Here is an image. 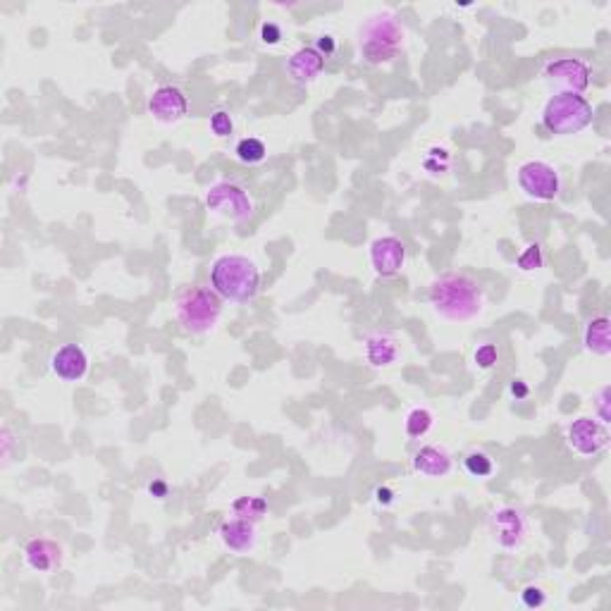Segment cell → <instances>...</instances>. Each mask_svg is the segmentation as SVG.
<instances>
[{
	"label": "cell",
	"instance_id": "6da1fadb",
	"mask_svg": "<svg viewBox=\"0 0 611 611\" xmlns=\"http://www.w3.org/2000/svg\"><path fill=\"white\" fill-rule=\"evenodd\" d=\"M430 304H433L435 314H440L442 318L466 322L483 314L485 294L480 284L470 280L468 275L449 273L430 284Z\"/></svg>",
	"mask_w": 611,
	"mask_h": 611
},
{
	"label": "cell",
	"instance_id": "7a4b0ae2",
	"mask_svg": "<svg viewBox=\"0 0 611 611\" xmlns=\"http://www.w3.org/2000/svg\"><path fill=\"white\" fill-rule=\"evenodd\" d=\"M210 282L223 298H230L234 304H248L258 294L261 273L247 256H223L213 263Z\"/></svg>",
	"mask_w": 611,
	"mask_h": 611
},
{
	"label": "cell",
	"instance_id": "3957f363",
	"mask_svg": "<svg viewBox=\"0 0 611 611\" xmlns=\"http://www.w3.org/2000/svg\"><path fill=\"white\" fill-rule=\"evenodd\" d=\"M403 45V27L392 12L371 17L361 27V58L371 65H385L399 55Z\"/></svg>",
	"mask_w": 611,
	"mask_h": 611
},
{
	"label": "cell",
	"instance_id": "277c9868",
	"mask_svg": "<svg viewBox=\"0 0 611 611\" xmlns=\"http://www.w3.org/2000/svg\"><path fill=\"white\" fill-rule=\"evenodd\" d=\"M220 314H223V297L208 287L184 291L175 301V318L191 335H203L216 328Z\"/></svg>",
	"mask_w": 611,
	"mask_h": 611
},
{
	"label": "cell",
	"instance_id": "5b68a950",
	"mask_svg": "<svg viewBox=\"0 0 611 611\" xmlns=\"http://www.w3.org/2000/svg\"><path fill=\"white\" fill-rule=\"evenodd\" d=\"M542 122L554 134H578L592 122V105L578 94H557L544 105Z\"/></svg>",
	"mask_w": 611,
	"mask_h": 611
},
{
	"label": "cell",
	"instance_id": "8992f818",
	"mask_svg": "<svg viewBox=\"0 0 611 611\" xmlns=\"http://www.w3.org/2000/svg\"><path fill=\"white\" fill-rule=\"evenodd\" d=\"M208 208L220 217H227L232 223H247L254 216V201L251 196L232 182H220L210 189L206 196Z\"/></svg>",
	"mask_w": 611,
	"mask_h": 611
},
{
	"label": "cell",
	"instance_id": "52a82bcc",
	"mask_svg": "<svg viewBox=\"0 0 611 611\" xmlns=\"http://www.w3.org/2000/svg\"><path fill=\"white\" fill-rule=\"evenodd\" d=\"M518 184L525 191V196L535 199V201H554L561 189L559 172L542 160H530V163L521 165Z\"/></svg>",
	"mask_w": 611,
	"mask_h": 611
},
{
	"label": "cell",
	"instance_id": "ba28073f",
	"mask_svg": "<svg viewBox=\"0 0 611 611\" xmlns=\"http://www.w3.org/2000/svg\"><path fill=\"white\" fill-rule=\"evenodd\" d=\"M590 68L578 58H561L547 62L544 68V82L559 89V94H578L590 86Z\"/></svg>",
	"mask_w": 611,
	"mask_h": 611
},
{
	"label": "cell",
	"instance_id": "9c48e42d",
	"mask_svg": "<svg viewBox=\"0 0 611 611\" xmlns=\"http://www.w3.org/2000/svg\"><path fill=\"white\" fill-rule=\"evenodd\" d=\"M568 444L581 456H597L609 444V430L602 420L582 416L568 425Z\"/></svg>",
	"mask_w": 611,
	"mask_h": 611
},
{
	"label": "cell",
	"instance_id": "30bf717a",
	"mask_svg": "<svg viewBox=\"0 0 611 611\" xmlns=\"http://www.w3.org/2000/svg\"><path fill=\"white\" fill-rule=\"evenodd\" d=\"M189 110L187 96L182 94V89L177 86H160V89L153 91V96L149 101V112L158 122H165V125H172V122H179L184 118Z\"/></svg>",
	"mask_w": 611,
	"mask_h": 611
},
{
	"label": "cell",
	"instance_id": "8fae6325",
	"mask_svg": "<svg viewBox=\"0 0 611 611\" xmlns=\"http://www.w3.org/2000/svg\"><path fill=\"white\" fill-rule=\"evenodd\" d=\"M371 263L380 277L396 275L406 263V244L396 237L375 239L371 247Z\"/></svg>",
	"mask_w": 611,
	"mask_h": 611
},
{
	"label": "cell",
	"instance_id": "7c38bea8",
	"mask_svg": "<svg viewBox=\"0 0 611 611\" xmlns=\"http://www.w3.org/2000/svg\"><path fill=\"white\" fill-rule=\"evenodd\" d=\"M493 530L497 542L504 547V550H514L518 544L525 540V533H528V523L523 518V514L518 509L504 507L500 511L493 514Z\"/></svg>",
	"mask_w": 611,
	"mask_h": 611
},
{
	"label": "cell",
	"instance_id": "4fadbf2b",
	"mask_svg": "<svg viewBox=\"0 0 611 611\" xmlns=\"http://www.w3.org/2000/svg\"><path fill=\"white\" fill-rule=\"evenodd\" d=\"M51 368L60 380L79 382L89 371V358L79 344H65L53 354Z\"/></svg>",
	"mask_w": 611,
	"mask_h": 611
},
{
	"label": "cell",
	"instance_id": "5bb4252c",
	"mask_svg": "<svg viewBox=\"0 0 611 611\" xmlns=\"http://www.w3.org/2000/svg\"><path fill=\"white\" fill-rule=\"evenodd\" d=\"M24 559L38 574H53L62 564V547L48 537H37L24 547Z\"/></svg>",
	"mask_w": 611,
	"mask_h": 611
},
{
	"label": "cell",
	"instance_id": "9a60e30c",
	"mask_svg": "<svg viewBox=\"0 0 611 611\" xmlns=\"http://www.w3.org/2000/svg\"><path fill=\"white\" fill-rule=\"evenodd\" d=\"M220 540L227 550L237 554H247L254 550L256 544V525L254 521H247V518H230L220 525Z\"/></svg>",
	"mask_w": 611,
	"mask_h": 611
},
{
	"label": "cell",
	"instance_id": "2e32d148",
	"mask_svg": "<svg viewBox=\"0 0 611 611\" xmlns=\"http://www.w3.org/2000/svg\"><path fill=\"white\" fill-rule=\"evenodd\" d=\"M322 68H325V55L318 48H311V45L298 48L289 58V62H287V72L298 84L314 82L315 77L322 72Z\"/></svg>",
	"mask_w": 611,
	"mask_h": 611
},
{
	"label": "cell",
	"instance_id": "e0dca14e",
	"mask_svg": "<svg viewBox=\"0 0 611 611\" xmlns=\"http://www.w3.org/2000/svg\"><path fill=\"white\" fill-rule=\"evenodd\" d=\"M413 468L428 477H444L452 470V456L447 449L428 444L413 456Z\"/></svg>",
	"mask_w": 611,
	"mask_h": 611
},
{
	"label": "cell",
	"instance_id": "ac0fdd59",
	"mask_svg": "<svg viewBox=\"0 0 611 611\" xmlns=\"http://www.w3.org/2000/svg\"><path fill=\"white\" fill-rule=\"evenodd\" d=\"M365 356L375 368H387L399 358V344H396L395 337L378 332V335L365 339Z\"/></svg>",
	"mask_w": 611,
	"mask_h": 611
},
{
	"label": "cell",
	"instance_id": "d6986e66",
	"mask_svg": "<svg viewBox=\"0 0 611 611\" xmlns=\"http://www.w3.org/2000/svg\"><path fill=\"white\" fill-rule=\"evenodd\" d=\"M585 349L597 354V356H609L611 354L609 318L607 315H599V318L588 322V328H585Z\"/></svg>",
	"mask_w": 611,
	"mask_h": 611
},
{
	"label": "cell",
	"instance_id": "ffe728a7",
	"mask_svg": "<svg viewBox=\"0 0 611 611\" xmlns=\"http://www.w3.org/2000/svg\"><path fill=\"white\" fill-rule=\"evenodd\" d=\"M435 416L428 409H413L406 416V435L411 440H420L425 435L433 430Z\"/></svg>",
	"mask_w": 611,
	"mask_h": 611
},
{
	"label": "cell",
	"instance_id": "44dd1931",
	"mask_svg": "<svg viewBox=\"0 0 611 611\" xmlns=\"http://www.w3.org/2000/svg\"><path fill=\"white\" fill-rule=\"evenodd\" d=\"M232 509H234V516H241V518L256 523V521H261L263 516H265L268 504H265L263 497H239Z\"/></svg>",
	"mask_w": 611,
	"mask_h": 611
},
{
	"label": "cell",
	"instance_id": "7402d4cb",
	"mask_svg": "<svg viewBox=\"0 0 611 611\" xmlns=\"http://www.w3.org/2000/svg\"><path fill=\"white\" fill-rule=\"evenodd\" d=\"M265 156H268V149H265V143H263L261 139L248 136V139H241V142L237 143V158L241 160V163H248V165L263 163Z\"/></svg>",
	"mask_w": 611,
	"mask_h": 611
},
{
	"label": "cell",
	"instance_id": "603a6c76",
	"mask_svg": "<svg viewBox=\"0 0 611 611\" xmlns=\"http://www.w3.org/2000/svg\"><path fill=\"white\" fill-rule=\"evenodd\" d=\"M466 470H468L473 477H480V480L490 477L494 473L493 456L485 454V452H470V454L466 456Z\"/></svg>",
	"mask_w": 611,
	"mask_h": 611
},
{
	"label": "cell",
	"instance_id": "cb8c5ba5",
	"mask_svg": "<svg viewBox=\"0 0 611 611\" xmlns=\"http://www.w3.org/2000/svg\"><path fill=\"white\" fill-rule=\"evenodd\" d=\"M518 268L525 270V273L542 268V248L537 247V244H530V247L518 256Z\"/></svg>",
	"mask_w": 611,
	"mask_h": 611
},
{
	"label": "cell",
	"instance_id": "d4e9b609",
	"mask_svg": "<svg viewBox=\"0 0 611 611\" xmlns=\"http://www.w3.org/2000/svg\"><path fill=\"white\" fill-rule=\"evenodd\" d=\"M210 129H213V134L216 136H230L232 129H234L230 112H224V110L213 112V118H210Z\"/></svg>",
	"mask_w": 611,
	"mask_h": 611
},
{
	"label": "cell",
	"instance_id": "484cf974",
	"mask_svg": "<svg viewBox=\"0 0 611 611\" xmlns=\"http://www.w3.org/2000/svg\"><path fill=\"white\" fill-rule=\"evenodd\" d=\"M497 358H500V351H497V346H494V344H483V346H477L476 363L480 365L483 371H487V368L497 365Z\"/></svg>",
	"mask_w": 611,
	"mask_h": 611
},
{
	"label": "cell",
	"instance_id": "4316f807",
	"mask_svg": "<svg viewBox=\"0 0 611 611\" xmlns=\"http://www.w3.org/2000/svg\"><path fill=\"white\" fill-rule=\"evenodd\" d=\"M521 602L525 604L528 609H537V607H542V604L547 602V597H544V592L540 588H535V585H528V588L521 592Z\"/></svg>",
	"mask_w": 611,
	"mask_h": 611
},
{
	"label": "cell",
	"instance_id": "83f0119b",
	"mask_svg": "<svg viewBox=\"0 0 611 611\" xmlns=\"http://www.w3.org/2000/svg\"><path fill=\"white\" fill-rule=\"evenodd\" d=\"M597 413H599V420L604 425H609L611 413H609V387H604L599 395H597Z\"/></svg>",
	"mask_w": 611,
	"mask_h": 611
},
{
	"label": "cell",
	"instance_id": "f1b7e54d",
	"mask_svg": "<svg viewBox=\"0 0 611 611\" xmlns=\"http://www.w3.org/2000/svg\"><path fill=\"white\" fill-rule=\"evenodd\" d=\"M282 38V31H280V27H275L273 22L263 24V41L265 44H277Z\"/></svg>",
	"mask_w": 611,
	"mask_h": 611
},
{
	"label": "cell",
	"instance_id": "f546056e",
	"mask_svg": "<svg viewBox=\"0 0 611 611\" xmlns=\"http://www.w3.org/2000/svg\"><path fill=\"white\" fill-rule=\"evenodd\" d=\"M392 500H395V493H392L389 487H380V490H378V501H380V504H392Z\"/></svg>",
	"mask_w": 611,
	"mask_h": 611
},
{
	"label": "cell",
	"instance_id": "4dcf8cb0",
	"mask_svg": "<svg viewBox=\"0 0 611 611\" xmlns=\"http://www.w3.org/2000/svg\"><path fill=\"white\" fill-rule=\"evenodd\" d=\"M318 51H325V53H332L335 51V41H332V37H322L321 41H318Z\"/></svg>",
	"mask_w": 611,
	"mask_h": 611
},
{
	"label": "cell",
	"instance_id": "1f68e13d",
	"mask_svg": "<svg viewBox=\"0 0 611 611\" xmlns=\"http://www.w3.org/2000/svg\"><path fill=\"white\" fill-rule=\"evenodd\" d=\"M511 395L514 396H528V387L523 385V380H514V385H511Z\"/></svg>",
	"mask_w": 611,
	"mask_h": 611
},
{
	"label": "cell",
	"instance_id": "d6a6232c",
	"mask_svg": "<svg viewBox=\"0 0 611 611\" xmlns=\"http://www.w3.org/2000/svg\"><path fill=\"white\" fill-rule=\"evenodd\" d=\"M149 490L153 494H158V497H165V493H167V485L165 483H151Z\"/></svg>",
	"mask_w": 611,
	"mask_h": 611
}]
</instances>
